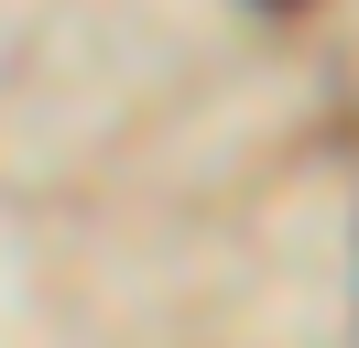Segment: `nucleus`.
<instances>
[{"mask_svg": "<svg viewBox=\"0 0 359 348\" xmlns=\"http://www.w3.org/2000/svg\"><path fill=\"white\" fill-rule=\"evenodd\" d=\"M262 11H305V0H262Z\"/></svg>", "mask_w": 359, "mask_h": 348, "instance_id": "1", "label": "nucleus"}]
</instances>
